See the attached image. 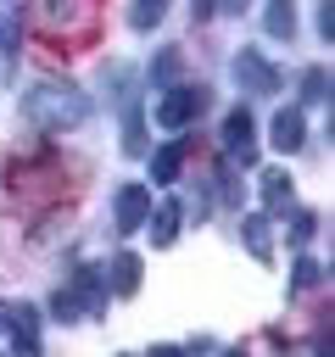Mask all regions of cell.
I'll use <instances>...</instances> for the list:
<instances>
[{"mask_svg":"<svg viewBox=\"0 0 335 357\" xmlns=\"http://www.w3.org/2000/svg\"><path fill=\"white\" fill-rule=\"evenodd\" d=\"M302 128H307L302 106H279V112H274V123H268V139H274L279 151H302Z\"/></svg>","mask_w":335,"mask_h":357,"instance_id":"277c9868","label":"cell"},{"mask_svg":"<svg viewBox=\"0 0 335 357\" xmlns=\"http://www.w3.org/2000/svg\"><path fill=\"white\" fill-rule=\"evenodd\" d=\"M145 156H151V178L156 184H173L179 167H184V145H162V151H145Z\"/></svg>","mask_w":335,"mask_h":357,"instance_id":"8fae6325","label":"cell"},{"mask_svg":"<svg viewBox=\"0 0 335 357\" xmlns=\"http://www.w3.org/2000/svg\"><path fill=\"white\" fill-rule=\"evenodd\" d=\"M240 195H246V190H240V178H223V190H218V201H223V206H240Z\"/></svg>","mask_w":335,"mask_h":357,"instance_id":"7402d4cb","label":"cell"},{"mask_svg":"<svg viewBox=\"0 0 335 357\" xmlns=\"http://www.w3.org/2000/svg\"><path fill=\"white\" fill-rule=\"evenodd\" d=\"M151 218V190L145 184H123L117 190V229H140Z\"/></svg>","mask_w":335,"mask_h":357,"instance_id":"5b68a950","label":"cell"},{"mask_svg":"<svg viewBox=\"0 0 335 357\" xmlns=\"http://www.w3.org/2000/svg\"><path fill=\"white\" fill-rule=\"evenodd\" d=\"M307 284H318V262H313V257H302L296 273H290V290H307Z\"/></svg>","mask_w":335,"mask_h":357,"instance_id":"d6986e66","label":"cell"},{"mask_svg":"<svg viewBox=\"0 0 335 357\" xmlns=\"http://www.w3.org/2000/svg\"><path fill=\"white\" fill-rule=\"evenodd\" d=\"M0 329H6V307H0Z\"/></svg>","mask_w":335,"mask_h":357,"instance_id":"83f0119b","label":"cell"},{"mask_svg":"<svg viewBox=\"0 0 335 357\" xmlns=\"http://www.w3.org/2000/svg\"><path fill=\"white\" fill-rule=\"evenodd\" d=\"M207 112V89H168L162 100H156V128H184L190 117H201Z\"/></svg>","mask_w":335,"mask_h":357,"instance_id":"7a4b0ae2","label":"cell"},{"mask_svg":"<svg viewBox=\"0 0 335 357\" xmlns=\"http://www.w3.org/2000/svg\"><path fill=\"white\" fill-rule=\"evenodd\" d=\"M162 11H168V0H134V6H128V28H134V33H151V28L162 22Z\"/></svg>","mask_w":335,"mask_h":357,"instance_id":"4fadbf2b","label":"cell"},{"mask_svg":"<svg viewBox=\"0 0 335 357\" xmlns=\"http://www.w3.org/2000/svg\"><path fill=\"white\" fill-rule=\"evenodd\" d=\"M0 357H6V351H0Z\"/></svg>","mask_w":335,"mask_h":357,"instance_id":"4dcf8cb0","label":"cell"},{"mask_svg":"<svg viewBox=\"0 0 335 357\" xmlns=\"http://www.w3.org/2000/svg\"><path fill=\"white\" fill-rule=\"evenodd\" d=\"M106 268H112V290H117V296H134V290H140V268H145V262H140L134 251H117Z\"/></svg>","mask_w":335,"mask_h":357,"instance_id":"9c48e42d","label":"cell"},{"mask_svg":"<svg viewBox=\"0 0 335 357\" xmlns=\"http://www.w3.org/2000/svg\"><path fill=\"white\" fill-rule=\"evenodd\" d=\"M151 357H184L179 346H151Z\"/></svg>","mask_w":335,"mask_h":357,"instance_id":"484cf974","label":"cell"},{"mask_svg":"<svg viewBox=\"0 0 335 357\" xmlns=\"http://www.w3.org/2000/svg\"><path fill=\"white\" fill-rule=\"evenodd\" d=\"M212 6H218V0H190V11H195V22H207V17H212Z\"/></svg>","mask_w":335,"mask_h":357,"instance_id":"d4e9b609","label":"cell"},{"mask_svg":"<svg viewBox=\"0 0 335 357\" xmlns=\"http://www.w3.org/2000/svg\"><path fill=\"white\" fill-rule=\"evenodd\" d=\"M73 11H78V0H50V17H56V22H67Z\"/></svg>","mask_w":335,"mask_h":357,"instance_id":"cb8c5ba5","label":"cell"},{"mask_svg":"<svg viewBox=\"0 0 335 357\" xmlns=\"http://www.w3.org/2000/svg\"><path fill=\"white\" fill-rule=\"evenodd\" d=\"M302 95H307V100H324V95H329V73H324V67H313V73L302 78Z\"/></svg>","mask_w":335,"mask_h":357,"instance_id":"ac0fdd59","label":"cell"},{"mask_svg":"<svg viewBox=\"0 0 335 357\" xmlns=\"http://www.w3.org/2000/svg\"><path fill=\"white\" fill-rule=\"evenodd\" d=\"M234 78H240V89H251V95H274V89H279V67L262 61L257 50H240V56H234Z\"/></svg>","mask_w":335,"mask_h":357,"instance_id":"3957f363","label":"cell"},{"mask_svg":"<svg viewBox=\"0 0 335 357\" xmlns=\"http://www.w3.org/2000/svg\"><path fill=\"white\" fill-rule=\"evenodd\" d=\"M240 240H246V251H251V257H268V245H274V234H268V218H262V212H251V218L240 223Z\"/></svg>","mask_w":335,"mask_h":357,"instance_id":"7c38bea8","label":"cell"},{"mask_svg":"<svg viewBox=\"0 0 335 357\" xmlns=\"http://www.w3.org/2000/svg\"><path fill=\"white\" fill-rule=\"evenodd\" d=\"M223 145H229L234 162H251V156H257V151H251V112H229V117H223Z\"/></svg>","mask_w":335,"mask_h":357,"instance_id":"8992f818","label":"cell"},{"mask_svg":"<svg viewBox=\"0 0 335 357\" xmlns=\"http://www.w3.org/2000/svg\"><path fill=\"white\" fill-rule=\"evenodd\" d=\"M313 229H318V218H313V212H302V218L290 223V245H307V240H313Z\"/></svg>","mask_w":335,"mask_h":357,"instance_id":"ffe728a7","label":"cell"},{"mask_svg":"<svg viewBox=\"0 0 335 357\" xmlns=\"http://www.w3.org/2000/svg\"><path fill=\"white\" fill-rule=\"evenodd\" d=\"M246 6H251V0H223V11H234V17H240Z\"/></svg>","mask_w":335,"mask_h":357,"instance_id":"4316f807","label":"cell"},{"mask_svg":"<svg viewBox=\"0 0 335 357\" xmlns=\"http://www.w3.org/2000/svg\"><path fill=\"white\" fill-rule=\"evenodd\" d=\"M22 112H28V123H39V128H78V123L89 117V95H84L78 84L45 78V84H34V89L22 95Z\"/></svg>","mask_w":335,"mask_h":357,"instance_id":"6da1fadb","label":"cell"},{"mask_svg":"<svg viewBox=\"0 0 335 357\" xmlns=\"http://www.w3.org/2000/svg\"><path fill=\"white\" fill-rule=\"evenodd\" d=\"M318 33H324V39H329V33H335V6H329V0H324V6H318Z\"/></svg>","mask_w":335,"mask_h":357,"instance_id":"603a6c76","label":"cell"},{"mask_svg":"<svg viewBox=\"0 0 335 357\" xmlns=\"http://www.w3.org/2000/svg\"><path fill=\"white\" fill-rule=\"evenodd\" d=\"M262 28L274 39H290L296 33V0H262Z\"/></svg>","mask_w":335,"mask_h":357,"instance_id":"30bf717a","label":"cell"},{"mask_svg":"<svg viewBox=\"0 0 335 357\" xmlns=\"http://www.w3.org/2000/svg\"><path fill=\"white\" fill-rule=\"evenodd\" d=\"M290 201H296V190H290V173L268 167V173H262V206H268V212H290Z\"/></svg>","mask_w":335,"mask_h":357,"instance_id":"52a82bcc","label":"cell"},{"mask_svg":"<svg viewBox=\"0 0 335 357\" xmlns=\"http://www.w3.org/2000/svg\"><path fill=\"white\" fill-rule=\"evenodd\" d=\"M145 223H151V245H173V234H179V223H184V206L168 201V206H156Z\"/></svg>","mask_w":335,"mask_h":357,"instance_id":"ba28073f","label":"cell"},{"mask_svg":"<svg viewBox=\"0 0 335 357\" xmlns=\"http://www.w3.org/2000/svg\"><path fill=\"white\" fill-rule=\"evenodd\" d=\"M123 357H128V351H123Z\"/></svg>","mask_w":335,"mask_h":357,"instance_id":"f546056e","label":"cell"},{"mask_svg":"<svg viewBox=\"0 0 335 357\" xmlns=\"http://www.w3.org/2000/svg\"><path fill=\"white\" fill-rule=\"evenodd\" d=\"M229 357H246V351H229Z\"/></svg>","mask_w":335,"mask_h":357,"instance_id":"f1b7e54d","label":"cell"},{"mask_svg":"<svg viewBox=\"0 0 335 357\" xmlns=\"http://www.w3.org/2000/svg\"><path fill=\"white\" fill-rule=\"evenodd\" d=\"M151 78H156V84H173V78H179V50H162V56L151 61Z\"/></svg>","mask_w":335,"mask_h":357,"instance_id":"e0dca14e","label":"cell"},{"mask_svg":"<svg viewBox=\"0 0 335 357\" xmlns=\"http://www.w3.org/2000/svg\"><path fill=\"white\" fill-rule=\"evenodd\" d=\"M0 50H6V56H17V17H6V22H0Z\"/></svg>","mask_w":335,"mask_h":357,"instance_id":"44dd1931","label":"cell"},{"mask_svg":"<svg viewBox=\"0 0 335 357\" xmlns=\"http://www.w3.org/2000/svg\"><path fill=\"white\" fill-rule=\"evenodd\" d=\"M50 312H56L61 324H73V318H84V301H78V290H56V296H50Z\"/></svg>","mask_w":335,"mask_h":357,"instance_id":"2e32d148","label":"cell"},{"mask_svg":"<svg viewBox=\"0 0 335 357\" xmlns=\"http://www.w3.org/2000/svg\"><path fill=\"white\" fill-rule=\"evenodd\" d=\"M73 290H78L84 312H100V296H106V290H100V273H95V268H78V284H73Z\"/></svg>","mask_w":335,"mask_h":357,"instance_id":"5bb4252c","label":"cell"},{"mask_svg":"<svg viewBox=\"0 0 335 357\" xmlns=\"http://www.w3.org/2000/svg\"><path fill=\"white\" fill-rule=\"evenodd\" d=\"M123 151L128 156H145V128H140V112L134 106L123 112Z\"/></svg>","mask_w":335,"mask_h":357,"instance_id":"9a60e30c","label":"cell"}]
</instances>
